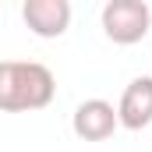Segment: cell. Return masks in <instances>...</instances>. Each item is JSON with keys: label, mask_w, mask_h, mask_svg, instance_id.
<instances>
[{"label": "cell", "mask_w": 152, "mask_h": 152, "mask_svg": "<svg viewBox=\"0 0 152 152\" xmlns=\"http://www.w3.org/2000/svg\"><path fill=\"white\" fill-rule=\"evenodd\" d=\"M57 96V78L39 60H0V113L46 110Z\"/></svg>", "instance_id": "6da1fadb"}, {"label": "cell", "mask_w": 152, "mask_h": 152, "mask_svg": "<svg viewBox=\"0 0 152 152\" xmlns=\"http://www.w3.org/2000/svg\"><path fill=\"white\" fill-rule=\"evenodd\" d=\"M99 21H103L106 39H113L117 46H134L152 28V7L145 0H110Z\"/></svg>", "instance_id": "7a4b0ae2"}, {"label": "cell", "mask_w": 152, "mask_h": 152, "mask_svg": "<svg viewBox=\"0 0 152 152\" xmlns=\"http://www.w3.org/2000/svg\"><path fill=\"white\" fill-rule=\"evenodd\" d=\"M21 18L28 32L39 39H60L71 25V4L67 0H25Z\"/></svg>", "instance_id": "3957f363"}, {"label": "cell", "mask_w": 152, "mask_h": 152, "mask_svg": "<svg viewBox=\"0 0 152 152\" xmlns=\"http://www.w3.org/2000/svg\"><path fill=\"white\" fill-rule=\"evenodd\" d=\"M117 127V110L106 99H85L78 103L75 117H71V131H75L81 142H106Z\"/></svg>", "instance_id": "277c9868"}, {"label": "cell", "mask_w": 152, "mask_h": 152, "mask_svg": "<svg viewBox=\"0 0 152 152\" xmlns=\"http://www.w3.org/2000/svg\"><path fill=\"white\" fill-rule=\"evenodd\" d=\"M117 124L127 127V131H142L152 124V78L142 75L134 78L124 96H120V106H117Z\"/></svg>", "instance_id": "5b68a950"}]
</instances>
